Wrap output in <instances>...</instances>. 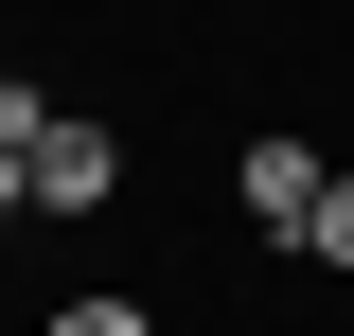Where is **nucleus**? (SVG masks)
Wrapping results in <instances>:
<instances>
[{
    "label": "nucleus",
    "mask_w": 354,
    "mask_h": 336,
    "mask_svg": "<svg viewBox=\"0 0 354 336\" xmlns=\"http://www.w3.org/2000/svg\"><path fill=\"white\" fill-rule=\"evenodd\" d=\"M18 177H36V212H106V195H124V124L53 88V124L18 142Z\"/></svg>",
    "instance_id": "1"
},
{
    "label": "nucleus",
    "mask_w": 354,
    "mask_h": 336,
    "mask_svg": "<svg viewBox=\"0 0 354 336\" xmlns=\"http://www.w3.org/2000/svg\"><path fill=\"white\" fill-rule=\"evenodd\" d=\"M319 177H337V160H319L301 124H248V142H230V212H248L266 248H301V212H319Z\"/></svg>",
    "instance_id": "2"
},
{
    "label": "nucleus",
    "mask_w": 354,
    "mask_h": 336,
    "mask_svg": "<svg viewBox=\"0 0 354 336\" xmlns=\"http://www.w3.org/2000/svg\"><path fill=\"white\" fill-rule=\"evenodd\" d=\"M36 336H160V301H124V283H71Z\"/></svg>",
    "instance_id": "3"
},
{
    "label": "nucleus",
    "mask_w": 354,
    "mask_h": 336,
    "mask_svg": "<svg viewBox=\"0 0 354 336\" xmlns=\"http://www.w3.org/2000/svg\"><path fill=\"white\" fill-rule=\"evenodd\" d=\"M301 265H337V283H354V177H319V212H301Z\"/></svg>",
    "instance_id": "4"
},
{
    "label": "nucleus",
    "mask_w": 354,
    "mask_h": 336,
    "mask_svg": "<svg viewBox=\"0 0 354 336\" xmlns=\"http://www.w3.org/2000/svg\"><path fill=\"white\" fill-rule=\"evenodd\" d=\"M36 124H53V88H36V71H0V142H36Z\"/></svg>",
    "instance_id": "5"
},
{
    "label": "nucleus",
    "mask_w": 354,
    "mask_h": 336,
    "mask_svg": "<svg viewBox=\"0 0 354 336\" xmlns=\"http://www.w3.org/2000/svg\"><path fill=\"white\" fill-rule=\"evenodd\" d=\"M18 212H36V177H18V142H0V230H18Z\"/></svg>",
    "instance_id": "6"
}]
</instances>
